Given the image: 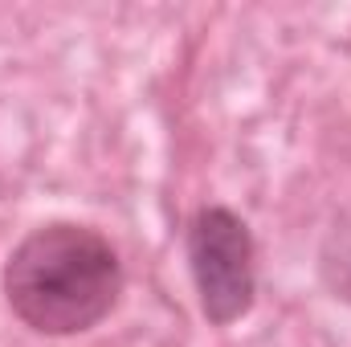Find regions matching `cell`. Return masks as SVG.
I'll use <instances>...</instances> for the list:
<instances>
[{
	"instance_id": "cell-1",
	"label": "cell",
	"mask_w": 351,
	"mask_h": 347,
	"mask_svg": "<svg viewBox=\"0 0 351 347\" xmlns=\"http://www.w3.org/2000/svg\"><path fill=\"white\" fill-rule=\"evenodd\" d=\"M114 241L86 221H45L29 229L4 261V302L21 327L49 339L86 335L123 298Z\"/></svg>"
},
{
	"instance_id": "cell-2",
	"label": "cell",
	"mask_w": 351,
	"mask_h": 347,
	"mask_svg": "<svg viewBox=\"0 0 351 347\" xmlns=\"http://www.w3.org/2000/svg\"><path fill=\"white\" fill-rule=\"evenodd\" d=\"M184 254L208 327L241 323L258 302V246L250 225L225 204H200L184 229Z\"/></svg>"
},
{
	"instance_id": "cell-3",
	"label": "cell",
	"mask_w": 351,
	"mask_h": 347,
	"mask_svg": "<svg viewBox=\"0 0 351 347\" xmlns=\"http://www.w3.org/2000/svg\"><path fill=\"white\" fill-rule=\"evenodd\" d=\"M319 282L335 302L351 307V213H343L319 246Z\"/></svg>"
}]
</instances>
